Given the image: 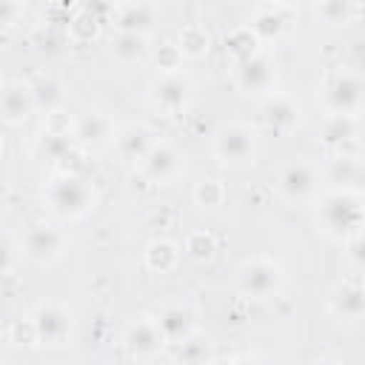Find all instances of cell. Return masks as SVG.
<instances>
[{"instance_id": "8992f818", "label": "cell", "mask_w": 365, "mask_h": 365, "mask_svg": "<svg viewBox=\"0 0 365 365\" xmlns=\"http://www.w3.org/2000/svg\"><path fill=\"white\" fill-rule=\"evenodd\" d=\"M74 328V314L63 302H40L31 314L34 339L43 345H66Z\"/></svg>"}, {"instance_id": "7c38bea8", "label": "cell", "mask_w": 365, "mask_h": 365, "mask_svg": "<svg viewBox=\"0 0 365 365\" xmlns=\"http://www.w3.org/2000/svg\"><path fill=\"white\" fill-rule=\"evenodd\" d=\"M137 168H140V177L143 180H148L154 185H163V182H168V180L177 177V171H180V154H177V148L171 143H151L148 151L140 157Z\"/></svg>"}, {"instance_id": "d6986e66", "label": "cell", "mask_w": 365, "mask_h": 365, "mask_svg": "<svg viewBox=\"0 0 365 365\" xmlns=\"http://www.w3.org/2000/svg\"><path fill=\"white\" fill-rule=\"evenodd\" d=\"M108 51H111V57H114L120 66H134L137 60L145 57V51H148V40H145L143 31H125V29H120V31L114 34Z\"/></svg>"}, {"instance_id": "9c48e42d", "label": "cell", "mask_w": 365, "mask_h": 365, "mask_svg": "<svg viewBox=\"0 0 365 365\" xmlns=\"http://www.w3.org/2000/svg\"><path fill=\"white\" fill-rule=\"evenodd\" d=\"M234 83L242 94H271L274 83H277V68H274L268 54L257 51L245 60H237Z\"/></svg>"}, {"instance_id": "f1b7e54d", "label": "cell", "mask_w": 365, "mask_h": 365, "mask_svg": "<svg viewBox=\"0 0 365 365\" xmlns=\"http://www.w3.org/2000/svg\"><path fill=\"white\" fill-rule=\"evenodd\" d=\"M222 197H225V188H222V182L214 180V177H205V180H200V182L194 185V202H197L200 208H217V205L222 202Z\"/></svg>"}, {"instance_id": "ffe728a7", "label": "cell", "mask_w": 365, "mask_h": 365, "mask_svg": "<svg viewBox=\"0 0 365 365\" xmlns=\"http://www.w3.org/2000/svg\"><path fill=\"white\" fill-rule=\"evenodd\" d=\"M265 123L274 128V131H291L297 123H299V106L285 97V94H274L268 97L265 103Z\"/></svg>"}, {"instance_id": "7a4b0ae2", "label": "cell", "mask_w": 365, "mask_h": 365, "mask_svg": "<svg viewBox=\"0 0 365 365\" xmlns=\"http://www.w3.org/2000/svg\"><path fill=\"white\" fill-rule=\"evenodd\" d=\"M94 202H97L94 185L74 171L54 177L46 188V205L60 220H80L94 208Z\"/></svg>"}, {"instance_id": "8d00e7d4", "label": "cell", "mask_w": 365, "mask_h": 365, "mask_svg": "<svg viewBox=\"0 0 365 365\" xmlns=\"http://www.w3.org/2000/svg\"><path fill=\"white\" fill-rule=\"evenodd\" d=\"M0 151H3V137H0Z\"/></svg>"}, {"instance_id": "f546056e", "label": "cell", "mask_w": 365, "mask_h": 365, "mask_svg": "<svg viewBox=\"0 0 365 365\" xmlns=\"http://www.w3.org/2000/svg\"><path fill=\"white\" fill-rule=\"evenodd\" d=\"M317 14L328 26H345L351 20V0H319Z\"/></svg>"}, {"instance_id": "6da1fadb", "label": "cell", "mask_w": 365, "mask_h": 365, "mask_svg": "<svg viewBox=\"0 0 365 365\" xmlns=\"http://www.w3.org/2000/svg\"><path fill=\"white\" fill-rule=\"evenodd\" d=\"M317 225L331 240H351L362 234V191L359 188H328L317 202Z\"/></svg>"}, {"instance_id": "83f0119b", "label": "cell", "mask_w": 365, "mask_h": 365, "mask_svg": "<svg viewBox=\"0 0 365 365\" xmlns=\"http://www.w3.org/2000/svg\"><path fill=\"white\" fill-rule=\"evenodd\" d=\"M257 46H259V40H257V34L248 26H242V29H237V31H231L225 37V48L234 54V60H245V57L257 54L259 51Z\"/></svg>"}, {"instance_id": "d6a6232c", "label": "cell", "mask_w": 365, "mask_h": 365, "mask_svg": "<svg viewBox=\"0 0 365 365\" xmlns=\"http://www.w3.org/2000/svg\"><path fill=\"white\" fill-rule=\"evenodd\" d=\"M20 14H23V0H0V29L14 26Z\"/></svg>"}, {"instance_id": "9a60e30c", "label": "cell", "mask_w": 365, "mask_h": 365, "mask_svg": "<svg viewBox=\"0 0 365 365\" xmlns=\"http://www.w3.org/2000/svg\"><path fill=\"white\" fill-rule=\"evenodd\" d=\"M154 319H157V325H160V331H163L168 345H180L182 339L194 336V325H197L194 322V311L188 305H182V302L163 305Z\"/></svg>"}, {"instance_id": "8fae6325", "label": "cell", "mask_w": 365, "mask_h": 365, "mask_svg": "<svg viewBox=\"0 0 365 365\" xmlns=\"http://www.w3.org/2000/svg\"><path fill=\"white\" fill-rule=\"evenodd\" d=\"M23 248H26V257L40 262V265H48L54 259H60L63 248H66V234L57 228V225H48V222H37L26 231L23 237Z\"/></svg>"}, {"instance_id": "1f68e13d", "label": "cell", "mask_w": 365, "mask_h": 365, "mask_svg": "<svg viewBox=\"0 0 365 365\" xmlns=\"http://www.w3.org/2000/svg\"><path fill=\"white\" fill-rule=\"evenodd\" d=\"M154 60H157V66H160V71H180V63H182V54H180V48H177V46H171V43H165V46H160V51L154 54Z\"/></svg>"}, {"instance_id": "603a6c76", "label": "cell", "mask_w": 365, "mask_h": 365, "mask_svg": "<svg viewBox=\"0 0 365 365\" xmlns=\"http://www.w3.org/2000/svg\"><path fill=\"white\" fill-rule=\"evenodd\" d=\"M71 148H74L71 125H66V128H46L43 137H40V151H43L48 160H57V163H60Z\"/></svg>"}, {"instance_id": "ba28073f", "label": "cell", "mask_w": 365, "mask_h": 365, "mask_svg": "<svg viewBox=\"0 0 365 365\" xmlns=\"http://www.w3.org/2000/svg\"><path fill=\"white\" fill-rule=\"evenodd\" d=\"M165 336L154 317H137L123 331V348L131 359H157L165 348Z\"/></svg>"}, {"instance_id": "d590c367", "label": "cell", "mask_w": 365, "mask_h": 365, "mask_svg": "<svg viewBox=\"0 0 365 365\" xmlns=\"http://www.w3.org/2000/svg\"><path fill=\"white\" fill-rule=\"evenodd\" d=\"M271 3H279V6H291V3H297V0H271Z\"/></svg>"}, {"instance_id": "3957f363", "label": "cell", "mask_w": 365, "mask_h": 365, "mask_svg": "<svg viewBox=\"0 0 365 365\" xmlns=\"http://www.w3.org/2000/svg\"><path fill=\"white\" fill-rule=\"evenodd\" d=\"M257 151H259L257 131L242 120L222 123L211 137V154L217 157V163H222L228 168L254 165L257 163Z\"/></svg>"}, {"instance_id": "30bf717a", "label": "cell", "mask_w": 365, "mask_h": 365, "mask_svg": "<svg viewBox=\"0 0 365 365\" xmlns=\"http://www.w3.org/2000/svg\"><path fill=\"white\" fill-rule=\"evenodd\" d=\"M325 108L334 114H359L362 108V77L356 71H336L325 91H322Z\"/></svg>"}, {"instance_id": "5b68a950", "label": "cell", "mask_w": 365, "mask_h": 365, "mask_svg": "<svg viewBox=\"0 0 365 365\" xmlns=\"http://www.w3.org/2000/svg\"><path fill=\"white\" fill-rule=\"evenodd\" d=\"M319 180H322L319 165L311 163V160H305V157H299V160L294 157V160L282 163V165L277 168V177H274L277 191H279L288 202H299V200L314 197L317 188H319Z\"/></svg>"}, {"instance_id": "74e56055", "label": "cell", "mask_w": 365, "mask_h": 365, "mask_svg": "<svg viewBox=\"0 0 365 365\" xmlns=\"http://www.w3.org/2000/svg\"><path fill=\"white\" fill-rule=\"evenodd\" d=\"M0 86H3V80H0Z\"/></svg>"}, {"instance_id": "d4e9b609", "label": "cell", "mask_w": 365, "mask_h": 365, "mask_svg": "<svg viewBox=\"0 0 365 365\" xmlns=\"http://www.w3.org/2000/svg\"><path fill=\"white\" fill-rule=\"evenodd\" d=\"M208 31L202 29V26H197V23H188V26H182L180 29V40H177V48H180V54L182 57H188V60H197V57H202L205 51H208Z\"/></svg>"}, {"instance_id": "4dcf8cb0", "label": "cell", "mask_w": 365, "mask_h": 365, "mask_svg": "<svg viewBox=\"0 0 365 365\" xmlns=\"http://www.w3.org/2000/svg\"><path fill=\"white\" fill-rule=\"evenodd\" d=\"M185 251H188L194 259H211V257H214V251H217V245H214V240H211L205 231H197V234H191V237H188Z\"/></svg>"}, {"instance_id": "836d02e7", "label": "cell", "mask_w": 365, "mask_h": 365, "mask_svg": "<svg viewBox=\"0 0 365 365\" xmlns=\"http://www.w3.org/2000/svg\"><path fill=\"white\" fill-rule=\"evenodd\" d=\"M11 259H14V251H11L9 240L0 237V274H6V271L11 268Z\"/></svg>"}, {"instance_id": "7402d4cb", "label": "cell", "mask_w": 365, "mask_h": 365, "mask_svg": "<svg viewBox=\"0 0 365 365\" xmlns=\"http://www.w3.org/2000/svg\"><path fill=\"white\" fill-rule=\"evenodd\" d=\"M325 180L331 182V188H359L362 180V165L356 157H334L331 165L325 168Z\"/></svg>"}, {"instance_id": "277c9868", "label": "cell", "mask_w": 365, "mask_h": 365, "mask_svg": "<svg viewBox=\"0 0 365 365\" xmlns=\"http://www.w3.org/2000/svg\"><path fill=\"white\" fill-rule=\"evenodd\" d=\"M285 271L271 257H248L234 271V288L248 299H271L279 294Z\"/></svg>"}, {"instance_id": "44dd1931", "label": "cell", "mask_w": 365, "mask_h": 365, "mask_svg": "<svg viewBox=\"0 0 365 365\" xmlns=\"http://www.w3.org/2000/svg\"><path fill=\"white\" fill-rule=\"evenodd\" d=\"M177 259H180V248L174 240H151L145 245V268L154 271V274H168L177 268Z\"/></svg>"}, {"instance_id": "cb8c5ba5", "label": "cell", "mask_w": 365, "mask_h": 365, "mask_svg": "<svg viewBox=\"0 0 365 365\" xmlns=\"http://www.w3.org/2000/svg\"><path fill=\"white\" fill-rule=\"evenodd\" d=\"M151 23H154V11H151V6L145 0H137V3L123 6L120 17H117V26L125 29V31H143L145 34L151 29Z\"/></svg>"}, {"instance_id": "4fadbf2b", "label": "cell", "mask_w": 365, "mask_h": 365, "mask_svg": "<svg viewBox=\"0 0 365 365\" xmlns=\"http://www.w3.org/2000/svg\"><path fill=\"white\" fill-rule=\"evenodd\" d=\"M328 305H331V314L345 319V322H359L365 317V291H362V282L359 277H348L342 279L331 297H328Z\"/></svg>"}, {"instance_id": "ac0fdd59", "label": "cell", "mask_w": 365, "mask_h": 365, "mask_svg": "<svg viewBox=\"0 0 365 365\" xmlns=\"http://www.w3.org/2000/svg\"><path fill=\"white\" fill-rule=\"evenodd\" d=\"M114 145H117V151H120V157L125 160V163H140V157L148 151V145L154 143L151 140V131L145 128V125H140V123H128V125H123L120 131H114Z\"/></svg>"}, {"instance_id": "2e32d148", "label": "cell", "mask_w": 365, "mask_h": 365, "mask_svg": "<svg viewBox=\"0 0 365 365\" xmlns=\"http://www.w3.org/2000/svg\"><path fill=\"white\" fill-rule=\"evenodd\" d=\"M71 134H74V140H80L86 145H106L114 137V123L103 111H86L83 117L74 120Z\"/></svg>"}, {"instance_id": "484cf974", "label": "cell", "mask_w": 365, "mask_h": 365, "mask_svg": "<svg viewBox=\"0 0 365 365\" xmlns=\"http://www.w3.org/2000/svg\"><path fill=\"white\" fill-rule=\"evenodd\" d=\"M29 86H31V97H34L37 108H46V111H57L60 108L66 91H63V86L54 77H40V80H34Z\"/></svg>"}, {"instance_id": "52a82bcc", "label": "cell", "mask_w": 365, "mask_h": 365, "mask_svg": "<svg viewBox=\"0 0 365 365\" xmlns=\"http://www.w3.org/2000/svg\"><path fill=\"white\" fill-rule=\"evenodd\" d=\"M148 97H151L154 108H160L163 114H180L194 97V83L188 74H182V68L160 71V77L148 88Z\"/></svg>"}, {"instance_id": "e575fe53", "label": "cell", "mask_w": 365, "mask_h": 365, "mask_svg": "<svg viewBox=\"0 0 365 365\" xmlns=\"http://www.w3.org/2000/svg\"><path fill=\"white\" fill-rule=\"evenodd\" d=\"M108 3H114V6H128V3H137V0H108Z\"/></svg>"}, {"instance_id": "e0dca14e", "label": "cell", "mask_w": 365, "mask_h": 365, "mask_svg": "<svg viewBox=\"0 0 365 365\" xmlns=\"http://www.w3.org/2000/svg\"><path fill=\"white\" fill-rule=\"evenodd\" d=\"M359 134V114H334L328 111V117L322 120L319 137L328 148H342L345 143L356 140Z\"/></svg>"}, {"instance_id": "4316f807", "label": "cell", "mask_w": 365, "mask_h": 365, "mask_svg": "<svg viewBox=\"0 0 365 365\" xmlns=\"http://www.w3.org/2000/svg\"><path fill=\"white\" fill-rule=\"evenodd\" d=\"M248 29L257 34V40H274L282 34V14H277L274 9H259L254 14V20L248 23Z\"/></svg>"}, {"instance_id": "5bb4252c", "label": "cell", "mask_w": 365, "mask_h": 365, "mask_svg": "<svg viewBox=\"0 0 365 365\" xmlns=\"http://www.w3.org/2000/svg\"><path fill=\"white\" fill-rule=\"evenodd\" d=\"M34 111H37V106H34L29 83H6V86H0V117L9 125L26 123Z\"/></svg>"}]
</instances>
